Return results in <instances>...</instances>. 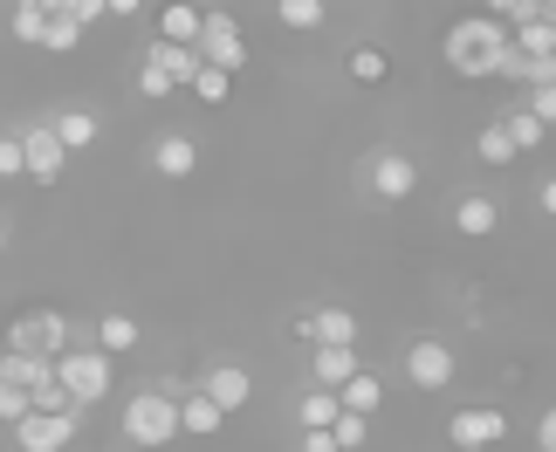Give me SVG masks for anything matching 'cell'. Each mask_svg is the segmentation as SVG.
<instances>
[{"label": "cell", "instance_id": "6da1fadb", "mask_svg": "<svg viewBox=\"0 0 556 452\" xmlns=\"http://www.w3.org/2000/svg\"><path fill=\"white\" fill-rule=\"evenodd\" d=\"M502 49H508V21H495V14H467V21H454V28H446V41H440L446 69L467 76V82H488V76H495V55H502Z\"/></svg>", "mask_w": 556, "mask_h": 452}, {"label": "cell", "instance_id": "7a4b0ae2", "mask_svg": "<svg viewBox=\"0 0 556 452\" xmlns=\"http://www.w3.org/2000/svg\"><path fill=\"white\" fill-rule=\"evenodd\" d=\"M124 439L131 445H173L179 439V398L152 384V391H131L124 398Z\"/></svg>", "mask_w": 556, "mask_h": 452}, {"label": "cell", "instance_id": "3957f363", "mask_svg": "<svg viewBox=\"0 0 556 452\" xmlns=\"http://www.w3.org/2000/svg\"><path fill=\"white\" fill-rule=\"evenodd\" d=\"M55 384L70 391V404H97V398H111V384H117V357L111 350H62Z\"/></svg>", "mask_w": 556, "mask_h": 452}, {"label": "cell", "instance_id": "277c9868", "mask_svg": "<svg viewBox=\"0 0 556 452\" xmlns=\"http://www.w3.org/2000/svg\"><path fill=\"white\" fill-rule=\"evenodd\" d=\"M76 425H83V404H70V412H28L21 425H8V445H21V452H62L76 439Z\"/></svg>", "mask_w": 556, "mask_h": 452}, {"label": "cell", "instance_id": "5b68a950", "mask_svg": "<svg viewBox=\"0 0 556 452\" xmlns=\"http://www.w3.org/2000/svg\"><path fill=\"white\" fill-rule=\"evenodd\" d=\"M8 350H21V357H62V350H70V315H62V309L21 315L8 330Z\"/></svg>", "mask_w": 556, "mask_h": 452}, {"label": "cell", "instance_id": "8992f818", "mask_svg": "<svg viewBox=\"0 0 556 452\" xmlns=\"http://www.w3.org/2000/svg\"><path fill=\"white\" fill-rule=\"evenodd\" d=\"M200 62H213V69H241L248 62V41H241V21H233L227 8H213V14H200Z\"/></svg>", "mask_w": 556, "mask_h": 452}, {"label": "cell", "instance_id": "52a82bcc", "mask_svg": "<svg viewBox=\"0 0 556 452\" xmlns=\"http://www.w3.org/2000/svg\"><path fill=\"white\" fill-rule=\"evenodd\" d=\"M502 439H508V418L495 412V404H467V412L446 418V445H460V452H488Z\"/></svg>", "mask_w": 556, "mask_h": 452}, {"label": "cell", "instance_id": "ba28073f", "mask_svg": "<svg viewBox=\"0 0 556 452\" xmlns=\"http://www.w3.org/2000/svg\"><path fill=\"white\" fill-rule=\"evenodd\" d=\"M405 377H413V391H446V384H454V350H446L440 336H419L413 350H405Z\"/></svg>", "mask_w": 556, "mask_h": 452}, {"label": "cell", "instance_id": "9c48e42d", "mask_svg": "<svg viewBox=\"0 0 556 452\" xmlns=\"http://www.w3.org/2000/svg\"><path fill=\"white\" fill-rule=\"evenodd\" d=\"M21 158H28V179H35V185H55L62 165H70V151L55 144L49 124H28V131H21Z\"/></svg>", "mask_w": 556, "mask_h": 452}, {"label": "cell", "instance_id": "30bf717a", "mask_svg": "<svg viewBox=\"0 0 556 452\" xmlns=\"http://www.w3.org/2000/svg\"><path fill=\"white\" fill-rule=\"evenodd\" d=\"M413 185H419V165L405 158V151H378V158H371V192H378L384 206L413 199Z\"/></svg>", "mask_w": 556, "mask_h": 452}, {"label": "cell", "instance_id": "8fae6325", "mask_svg": "<svg viewBox=\"0 0 556 452\" xmlns=\"http://www.w3.org/2000/svg\"><path fill=\"white\" fill-rule=\"evenodd\" d=\"M200 391L213 398V404H220V412L233 418V412H241V404L254 398V377L241 371V363H213V371H206V384H200Z\"/></svg>", "mask_w": 556, "mask_h": 452}, {"label": "cell", "instance_id": "7c38bea8", "mask_svg": "<svg viewBox=\"0 0 556 452\" xmlns=\"http://www.w3.org/2000/svg\"><path fill=\"white\" fill-rule=\"evenodd\" d=\"M309 363H316V384H324V391H337V384H351L365 371V363H357V343H316Z\"/></svg>", "mask_w": 556, "mask_h": 452}, {"label": "cell", "instance_id": "4fadbf2b", "mask_svg": "<svg viewBox=\"0 0 556 452\" xmlns=\"http://www.w3.org/2000/svg\"><path fill=\"white\" fill-rule=\"evenodd\" d=\"M152 165L165 171V179H192V171H200V144H192L186 131H165L152 144Z\"/></svg>", "mask_w": 556, "mask_h": 452}, {"label": "cell", "instance_id": "5bb4252c", "mask_svg": "<svg viewBox=\"0 0 556 452\" xmlns=\"http://www.w3.org/2000/svg\"><path fill=\"white\" fill-rule=\"evenodd\" d=\"M220 404H213L206 391H186L179 398V439H213V432H220Z\"/></svg>", "mask_w": 556, "mask_h": 452}, {"label": "cell", "instance_id": "9a60e30c", "mask_svg": "<svg viewBox=\"0 0 556 452\" xmlns=\"http://www.w3.org/2000/svg\"><path fill=\"white\" fill-rule=\"evenodd\" d=\"M454 227L467 233V241H488V233H495V227H502V206H495V199H488V192H467V199L454 206Z\"/></svg>", "mask_w": 556, "mask_h": 452}, {"label": "cell", "instance_id": "2e32d148", "mask_svg": "<svg viewBox=\"0 0 556 452\" xmlns=\"http://www.w3.org/2000/svg\"><path fill=\"white\" fill-rule=\"evenodd\" d=\"M159 41L200 49V8H186V0H173V8H159Z\"/></svg>", "mask_w": 556, "mask_h": 452}, {"label": "cell", "instance_id": "e0dca14e", "mask_svg": "<svg viewBox=\"0 0 556 452\" xmlns=\"http://www.w3.org/2000/svg\"><path fill=\"white\" fill-rule=\"evenodd\" d=\"M337 404H344V412H357V418H378V404H384V384H378L371 371H357L351 384H337Z\"/></svg>", "mask_w": 556, "mask_h": 452}, {"label": "cell", "instance_id": "ac0fdd59", "mask_svg": "<svg viewBox=\"0 0 556 452\" xmlns=\"http://www.w3.org/2000/svg\"><path fill=\"white\" fill-rule=\"evenodd\" d=\"M49 131H55L62 151H90V144H97V117H90V111H55Z\"/></svg>", "mask_w": 556, "mask_h": 452}, {"label": "cell", "instance_id": "d6986e66", "mask_svg": "<svg viewBox=\"0 0 556 452\" xmlns=\"http://www.w3.org/2000/svg\"><path fill=\"white\" fill-rule=\"evenodd\" d=\"M508 41H516L522 55H536V62H556V21H516Z\"/></svg>", "mask_w": 556, "mask_h": 452}, {"label": "cell", "instance_id": "ffe728a7", "mask_svg": "<svg viewBox=\"0 0 556 452\" xmlns=\"http://www.w3.org/2000/svg\"><path fill=\"white\" fill-rule=\"evenodd\" d=\"M337 412H344V404H337V391H324V384H316V391H303V404H295L303 432H330V425H337Z\"/></svg>", "mask_w": 556, "mask_h": 452}, {"label": "cell", "instance_id": "44dd1931", "mask_svg": "<svg viewBox=\"0 0 556 452\" xmlns=\"http://www.w3.org/2000/svg\"><path fill=\"white\" fill-rule=\"evenodd\" d=\"M275 21L295 35H309V28H324L330 21V0H275Z\"/></svg>", "mask_w": 556, "mask_h": 452}, {"label": "cell", "instance_id": "7402d4cb", "mask_svg": "<svg viewBox=\"0 0 556 452\" xmlns=\"http://www.w3.org/2000/svg\"><path fill=\"white\" fill-rule=\"evenodd\" d=\"M138 336H144V330H138L131 315H103V322H97V350H111V357H131Z\"/></svg>", "mask_w": 556, "mask_h": 452}, {"label": "cell", "instance_id": "603a6c76", "mask_svg": "<svg viewBox=\"0 0 556 452\" xmlns=\"http://www.w3.org/2000/svg\"><path fill=\"white\" fill-rule=\"evenodd\" d=\"M309 330H316V343H357V315L351 309H316ZM316 343H309V350H316Z\"/></svg>", "mask_w": 556, "mask_h": 452}, {"label": "cell", "instance_id": "cb8c5ba5", "mask_svg": "<svg viewBox=\"0 0 556 452\" xmlns=\"http://www.w3.org/2000/svg\"><path fill=\"white\" fill-rule=\"evenodd\" d=\"M152 55L165 62V69H173V82H192V76L206 69V62H200V49H179V41H152Z\"/></svg>", "mask_w": 556, "mask_h": 452}, {"label": "cell", "instance_id": "d4e9b609", "mask_svg": "<svg viewBox=\"0 0 556 452\" xmlns=\"http://www.w3.org/2000/svg\"><path fill=\"white\" fill-rule=\"evenodd\" d=\"M41 49H49V55L83 49V21H76V14H49V35H41Z\"/></svg>", "mask_w": 556, "mask_h": 452}, {"label": "cell", "instance_id": "484cf974", "mask_svg": "<svg viewBox=\"0 0 556 452\" xmlns=\"http://www.w3.org/2000/svg\"><path fill=\"white\" fill-rule=\"evenodd\" d=\"M502 131H508V144H516V151H536V144H543V131H549V124H536V117H529L522 103H516V111L502 117Z\"/></svg>", "mask_w": 556, "mask_h": 452}, {"label": "cell", "instance_id": "4316f807", "mask_svg": "<svg viewBox=\"0 0 556 452\" xmlns=\"http://www.w3.org/2000/svg\"><path fill=\"white\" fill-rule=\"evenodd\" d=\"M475 151H481V158H488V165H495V171L522 158V151H516V144H508V131H502V117H495V124H488V131L475 138Z\"/></svg>", "mask_w": 556, "mask_h": 452}, {"label": "cell", "instance_id": "83f0119b", "mask_svg": "<svg viewBox=\"0 0 556 452\" xmlns=\"http://www.w3.org/2000/svg\"><path fill=\"white\" fill-rule=\"evenodd\" d=\"M179 90V82H173V69H165V62L152 55V62H144V69H138V96H152V103H165V96H173Z\"/></svg>", "mask_w": 556, "mask_h": 452}, {"label": "cell", "instance_id": "f1b7e54d", "mask_svg": "<svg viewBox=\"0 0 556 452\" xmlns=\"http://www.w3.org/2000/svg\"><path fill=\"white\" fill-rule=\"evenodd\" d=\"M186 90H192V96H200V103H227V90H233V76H227V69H213V62H206V69H200V76H192V82H186Z\"/></svg>", "mask_w": 556, "mask_h": 452}, {"label": "cell", "instance_id": "f546056e", "mask_svg": "<svg viewBox=\"0 0 556 452\" xmlns=\"http://www.w3.org/2000/svg\"><path fill=\"white\" fill-rule=\"evenodd\" d=\"M330 439H337V452H357L371 439V418H357V412H337V425H330Z\"/></svg>", "mask_w": 556, "mask_h": 452}, {"label": "cell", "instance_id": "4dcf8cb0", "mask_svg": "<svg viewBox=\"0 0 556 452\" xmlns=\"http://www.w3.org/2000/svg\"><path fill=\"white\" fill-rule=\"evenodd\" d=\"M351 76L357 82H384V76H392V62H384V49H371V41H365V49H351Z\"/></svg>", "mask_w": 556, "mask_h": 452}, {"label": "cell", "instance_id": "1f68e13d", "mask_svg": "<svg viewBox=\"0 0 556 452\" xmlns=\"http://www.w3.org/2000/svg\"><path fill=\"white\" fill-rule=\"evenodd\" d=\"M28 412H35V404H28V391H21V384H8V377H0V425H21Z\"/></svg>", "mask_w": 556, "mask_h": 452}, {"label": "cell", "instance_id": "d6a6232c", "mask_svg": "<svg viewBox=\"0 0 556 452\" xmlns=\"http://www.w3.org/2000/svg\"><path fill=\"white\" fill-rule=\"evenodd\" d=\"M0 179H28V158H21V131L0 138Z\"/></svg>", "mask_w": 556, "mask_h": 452}, {"label": "cell", "instance_id": "836d02e7", "mask_svg": "<svg viewBox=\"0 0 556 452\" xmlns=\"http://www.w3.org/2000/svg\"><path fill=\"white\" fill-rule=\"evenodd\" d=\"M529 117L536 124H556V82H536V90H529V103H522Z\"/></svg>", "mask_w": 556, "mask_h": 452}, {"label": "cell", "instance_id": "e575fe53", "mask_svg": "<svg viewBox=\"0 0 556 452\" xmlns=\"http://www.w3.org/2000/svg\"><path fill=\"white\" fill-rule=\"evenodd\" d=\"M76 21H83V28H90V21H103V14H111V0H76V8H70Z\"/></svg>", "mask_w": 556, "mask_h": 452}, {"label": "cell", "instance_id": "d590c367", "mask_svg": "<svg viewBox=\"0 0 556 452\" xmlns=\"http://www.w3.org/2000/svg\"><path fill=\"white\" fill-rule=\"evenodd\" d=\"M536 445H543V452H556V404H549L543 425H536Z\"/></svg>", "mask_w": 556, "mask_h": 452}, {"label": "cell", "instance_id": "8d00e7d4", "mask_svg": "<svg viewBox=\"0 0 556 452\" xmlns=\"http://www.w3.org/2000/svg\"><path fill=\"white\" fill-rule=\"evenodd\" d=\"M303 452H337V439L330 432H303Z\"/></svg>", "mask_w": 556, "mask_h": 452}, {"label": "cell", "instance_id": "74e56055", "mask_svg": "<svg viewBox=\"0 0 556 452\" xmlns=\"http://www.w3.org/2000/svg\"><path fill=\"white\" fill-rule=\"evenodd\" d=\"M536 199H543V212H549V220H556V171H549V179H543V192H536Z\"/></svg>", "mask_w": 556, "mask_h": 452}, {"label": "cell", "instance_id": "f35d334b", "mask_svg": "<svg viewBox=\"0 0 556 452\" xmlns=\"http://www.w3.org/2000/svg\"><path fill=\"white\" fill-rule=\"evenodd\" d=\"M76 8V0H41V14H70Z\"/></svg>", "mask_w": 556, "mask_h": 452}, {"label": "cell", "instance_id": "ab89813d", "mask_svg": "<svg viewBox=\"0 0 556 452\" xmlns=\"http://www.w3.org/2000/svg\"><path fill=\"white\" fill-rule=\"evenodd\" d=\"M144 8V0H111V14H138Z\"/></svg>", "mask_w": 556, "mask_h": 452}, {"label": "cell", "instance_id": "60d3db41", "mask_svg": "<svg viewBox=\"0 0 556 452\" xmlns=\"http://www.w3.org/2000/svg\"><path fill=\"white\" fill-rule=\"evenodd\" d=\"M0 254H8V220H0Z\"/></svg>", "mask_w": 556, "mask_h": 452}, {"label": "cell", "instance_id": "b9f144b4", "mask_svg": "<svg viewBox=\"0 0 556 452\" xmlns=\"http://www.w3.org/2000/svg\"><path fill=\"white\" fill-rule=\"evenodd\" d=\"M0 445H8V425H0Z\"/></svg>", "mask_w": 556, "mask_h": 452}, {"label": "cell", "instance_id": "7bdbcfd3", "mask_svg": "<svg viewBox=\"0 0 556 452\" xmlns=\"http://www.w3.org/2000/svg\"><path fill=\"white\" fill-rule=\"evenodd\" d=\"M440 8H454V0H440Z\"/></svg>", "mask_w": 556, "mask_h": 452}]
</instances>
